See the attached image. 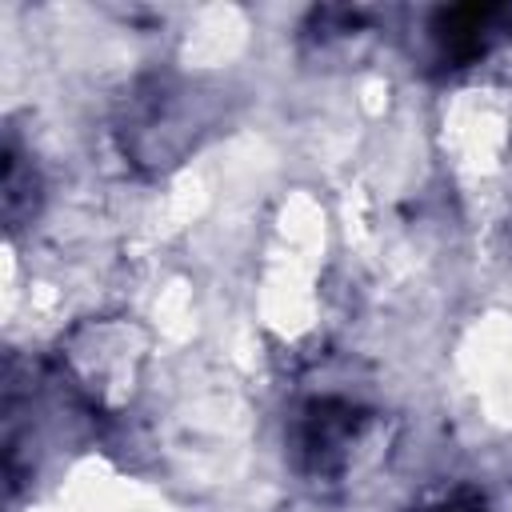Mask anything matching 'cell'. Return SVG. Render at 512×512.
<instances>
[{
	"label": "cell",
	"mask_w": 512,
	"mask_h": 512,
	"mask_svg": "<svg viewBox=\"0 0 512 512\" xmlns=\"http://www.w3.org/2000/svg\"><path fill=\"white\" fill-rule=\"evenodd\" d=\"M420 512H484V496L472 492V488H460V492H452V496H444V500H436Z\"/></svg>",
	"instance_id": "3957f363"
},
{
	"label": "cell",
	"mask_w": 512,
	"mask_h": 512,
	"mask_svg": "<svg viewBox=\"0 0 512 512\" xmlns=\"http://www.w3.org/2000/svg\"><path fill=\"white\" fill-rule=\"evenodd\" d=\"M500 16V8H456V12H444L440 16V40L448 52H460V56H472L484 48L488 32H492V20Z\"/></svg>",
	"instance_id": "7a4b0ae2"
},
{
	"label": "cell",
	"mask_w": 512,
	"mask_h": 512,
	"mask_svg": "<svg viewBox=\"0 0 512 512\" xmlns=\"http://www.w3.org/2000/svg\"><path fill=\"white\" fill-rule=\"evenodd\" d=\"M352 436H356V408L340 400H320L304 412L300 452L308 456L312 468H336Z\"/></svg>",
	"instance_id": "6da1fadb"
}]
</instances>
